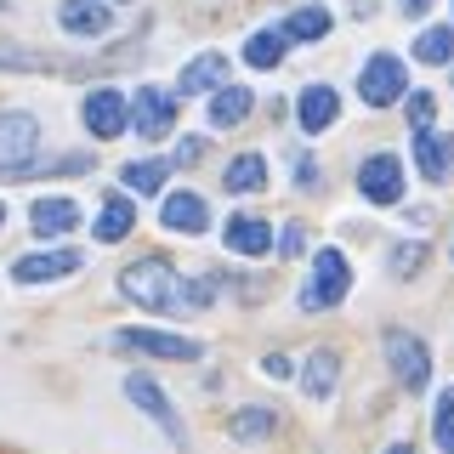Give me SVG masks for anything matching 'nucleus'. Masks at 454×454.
I'll return each mask as SVG.
<instances>
[{
  "label": "nucleus",
  "mask_w": 454,
  "mask_h": 454,
  "mask_svg": "<svg viewBox=\"0 0 454 454\" xmlns=\"http://www.w3.org/2000/svg\"><path fill=\"white\" fill-rule=\"evenodd\" d=\"M387 454H415V449H409V443H392V449H387Z\"/></svg>",
  "instance_id": "obj_36"
},
{
  "label": "nucleus",
  "mask_w": 454,
  "mask_h": 454,
  "mask_svg": "<svg viewBox=\"0 0 454 454\" xmlns=\"http://www.w3.org/2000/svg\"><path fill=\"white\" fill-rule=\"evenodd\" d=\"M262 375L284 380V375H290V358H284V352H267V358H262Z\"/></svg>",
  "instance_id": "obj_32"
},
{
  "label": "nucleus",
  "mask_w": 454,
  "mask_h": 454,
  "mask_svg": "<svg viewBox=\"0 0 454 454\" xmlns=\"http://www.w3.org/2000/svg\"><path fill=\"white\" fill-rule=\"evenodd\" d=\"M68 273H80V255H74V250L23 255V262L12 267V278H18V284H46V278H68Z\"/></svg>",
  "instance_id": "obj_16"
},
{
  "label": "nucleus",
  "mask_w": 454,
  "mask_h": 454,
  "mask_svg": "<svg viewBox=\"0 0 454 454\" xmlns=\"http://www.w3.org/2000/svg\"><path fill=\"white\" fill-rule=\"evenodd\" d=\"M28 222H35L40 239H63V233H74V227H80V205H74V199H35Z\"/></svg>",
  "instance_id": "obj_15"
},
{
  "label": "nucleus",
  "mask_w": 454,
  "mask_h": 454,
  "mask_svg": "<svg viewBox=\"0 0 454 454\" xmlns=\"http://www.w3.org/2000/svg\"><path fill=\"white\" fill-rule=\"evenodd\" d=\"M330 35V12L324 6H301L284 18V40H324Z\"/></svg>",
  "instance_id": "obj_24"
},
{
  "label": "nucleus",
  "mask_w": 454,
  "mask_h": 454,
  "mask_svg": "<svg viewBox=\"0 0 454 454\" xmlns=\"http://www.w3.org/2000/svg\"><path fill=\"white\" fill-rule=\"evenodd\" d=\"M160 222L170 227V233H205V227H210V210H205V199H199V193L182 188V193H170L165 205H160Z\"/></svg>",
  "instance_id": "obj_13"
},
{
  "label": "nucleus",
  "mask_w": 454,
  "mask_h": 454,
  "mask_svg": "<svg viewBox=\"0 0 454 454\" xmlns=\"http://www.w3.org/2000/svg\"><path fill=\"white\" fill-rule=\"evenodd\" d=\"M114 347L148 352V358H176V364H193V358H199V340L165 335V330H120V335H114Z\"/></svg>",
  "instance_id": "obj_8"
},
{
  "label": "nucleus",
  "mask_w": 454,
  "mask_h": 454,
  "mask_svg": "<svg viewBox=\"0 0 454 454\" xmlns=\"http://www.w3.org/2000/svg\"><path fill=\"white\" fill-rule=\"evenodd\" d=\"M165 176H170V165H165V160H137V165H125V170H120V182H125L131 193H160V188H165Z\"/></svg>",
  "instance_id": "obj_25"
},
{
  "label": "nucleus",
  "mask_w": 454,
  "mask_h": 454,
  "mask_svg": "<svg viewBox=\"0 0 454 454\" xmlns=\"http://www.w3.org/2000/svg\"><path fill=\"white\" fill-rule=\"evenodd\" d=\"M85 131H91V137H125V125H131V103H125V97L120 91H114V85H97V91L91 97H85Z\"/></svg>",
  "instance_id": "obj_6"
},
{
  "label": "nucleus",
  "mask_w": 454,
  "mask_h": 454,
  "mask_svg": "<svg viewBox=\"0 0 454 454\" xmlns=\"http://www.w3.org/2000/svg\"><path fill=\"white\" fill-rule=\"evenodd\" d=\"M284 28H262V35H250V46H245V63L250 68H278L284 63Z\"/></svg>",
  "instance_id": "obj_23"
},
{
  "label": "nucleus",
  "mask_w": 454,
  "mask_h": 454,
  "mask_svg": "<svg viewBox=\"0 0 454 454\" xmlns=\"http://www.w3.org/2000/svg\"><path fill=\"white\" fill-rule=\"evenodd\" d=\"M420 267H426V245H397L392 250V273L397 278H415Z\"/></svg>",
  "instance_id": "obj_29"
},
{
  "label": "nucleus",
  "mask_w": 454,
  "mask_h": 454,
  "mask_svg": "<svg viewBox=\"0 0 454 454\" xmlns=\"http://www.w3.org/2000/svg\"><path fill=\"white\" fill-rule=\"evenodd\" d=\"M131 125H137V137H170V125H176V97L160 91V85H142L137 103H131Z\"/></svg>",
  "instance_id": "obj_7"
},
{
  "label": "nucleus",
  "mask_w": 454,
  "mask_h": 454,
  "mask_svg": "<svg viewBox=\"0 0 454 454\" xmlns=\"http://www.w3.org/2000/svg\"><path fill=\"white\" fill-rule=\"evenodd\" d=\"M358 91H364V103H369V108H392L397 97L409 91L403 63H397L392 51H375V57L364 63V74H358Z\"/></svg>",
  "instance_id": "obj_4"
},
{
  "label": "nucleus",
  "mask_w": 454,
  "mask_h": 454,
  "mask_svg": "<svg viewBox=\"0 0 454 454\" xmlns=\"http://www.w3.org/2000/svg\"><path fill=\"white\" fill-rule=\"evenodd\" d=\"M120 290L131 295L137 307H148V312H176L182 307V273L165 262V255H142V262H131L120 273Z\"/></svg>",
  "instance_id": "obj_1"
},
{
  "label": "nucleus",
  "mask_w": 454,
  "mask_h": 454,
  "mask_svg": "<svg viewBox=\"0 0 454 454\" xmlns=\"http://www.w3.org/2000/svg\"><path fill=\"white\" fill-rule=\"evenodd\" d=\"M227 432H233L239 443H255V437H267V432H273V409H245V415H233V420H227Z\"/></svg>",
  "instance_id": "obj_27"
},
{
  "label": "nucleus",
  "mask_w": 454,
  "mask_h": 454,
  "mask_svg": "<svg viewBox=\"0 0 454 454\" xmlns=\"http://www.w3.org/2000/svg\"><path fill=\"white\" fill-rule=\"evenodd\" d=\"M255 108V97L245 91V85H216V97H210V125H239L245 114Z\"/></svg>",
  "instance_id": "obj_21"
},
{
  "label": "nucleus",
  "mask_w": 454,
  "mask_h": 454,
  "mask_svg": "<svg viewBox=\"0 0 454 454\" xmlns=\"http://www.w3.org/2000/svg\"><path fill=\"white\" fill-rule=\"evenodd\" d=\"M335 380H340V358H335L330 347L312 352V358H307V375H301V392H307V397H330Z\"/></svg>",
  "instance_id": "obj_22"
},
{
  "label": "nucleus",
  "mask_w": 454,
  "mask_h": 454,
  "mask_svg": "<svg viewBox=\"0 0 454 454\" xmlns=\"http://www.w3.org/2000/svg\"><path fill=\"white\" fill-rule=\"evenodd\" d=\"M347 290H352L347 255H340V250H318V255H312V278H307V290H301V307L307 312H330V307L347 301Z\"/></svg>",
  "instance_id": "obj_2"
},
{
  "label": "nucleus",
  "mask_w": 454,
  "mask_h": 454,
  "mask_svg": "<svg viewBox=\"0 0 454 454\" xmlns=\"http://www.w3.org/2000/svg\"><path fill=\"white\" fill-rule=\"evenodd\" d=\"M432 114H437V97L432 91H409V125H415V131L432 125Z\"/></svg>",
  "instance_id": "obj_30"
},
{
  "label": "nucleus",
  "mask_w": 454,
  "mask_h": 454,
  "mask_svg": "<svg viewBox=\"0 0 454 454\" xmlns=\"http://www.w3.org/2000/svg\"><path fill=\"white\" fill-rule=\"evenodd\" d=\"M222 80H227V57H222V51H205V57H193V63L182 68V97H199V91H216Z\"/></svg>",
  "instance_id": "obj_19"
},
{
  "label": "nucleus",
  "mask_w": 454,
  "mask_h": 454,
  "mask_svg": "<svg viewBox=\"0 0 454 454\" xmlns=\"http://www.w3.org/2000/svg\"><path fill=\"white\" fill-rule=\"evenodd\" d=\"M222 188L227 193H262L267 188V160H262V153H239V160L227 165Z\"/></svg>",
  "instance_id": "obj_20"
},
{
  "label": "nucleus",
  "mask_w": 454,
  "mask_h": 454,
  "mask_svg": "<svg viewBox=\"0 0 454 454\" xmlns=\"http://www.w3.org/2000/svg\"><path fill=\"white\" fill-rule=\"evenodd\" d=\"M358 193L369 205H397L403 199V160L397 153H369L358 165Z\"/></svg>",
  "instance_id": "obj_5"
},
{
  "label": "nucleus",
  "mask_w": 454,
  "mask_h": 454,
  "mask_svg": "<svg viewBox=\"0 0 454 454\" xmlns=\"http://www.w3.org/2000/svg\"><path fill=\"white\" fill-rule=\"evenodd\" d=\"M415 165H420V176L426 182H449V170H454V137L449 131H415Z\"/></svg>",
  "instance_id": "obj_10"
},
{
  "label": "nucleus",
  "mask_w": 454,
  "mask_h": 454,
  "mask_svg": "<svg viewBox=\"0 0 454 454\" xmlns=\"http://www.w3.org/2000/svg\"><path fill=\"white\" fill-rule=\"evenodd\" d=\"M222 239H227L233 255H267V250H273V227H267L262 216H233L222 227Z\"/></svg>",
  "instance_id": "obj_17"
},
{
  "label": "nucleus",
  "mask_w": 454,
  "mask_h": 454,
  "mask_svg": "<svg viewBox=\"0 0 454 454\" xmlns=\"http://www.w3.org/2000/svg\"><path fill=\"white\" fill-rule=\"evenodd\" d=\"M176 160H182V165H199V160H205V142H199V137H188V142L176 148Z\"/></svg>",
  "instance_id": "obj_33"
},
{
  "label": "nucleus",
  "mask_w": 454,
  "mask_h": 454,
  "mask_svg": "<svg viewBox=\"0 0 454 454\" xmlns=\"http://www.w3.org/2000/svg\"><path fill=\"white\" fill-rule=\"evenodd\" d=\"M295 176H301L295 188H318V165H312V160H301V165H295Z\"/></svg>",
  "instance_id": "obj_34"
},
{
  "label": "nucleus",
  "mask_w": 454,
  "mask_h": 454,
  "mask_svg": "<svg viewBox=\"0 0 454 454\" xmlns=\"http://www.w3.org/2000/svg\"><path fill=\"white\" fill-rule=\"evenodd\" d=\"M125 397H131V403H137L148 420H160L170 437H182V426H176V409H170V397L160 392V380H148V375H131V380H125Z\"/></svg>",
  "instance_id": "obj_12"
},
{
  "label": "nucleus",
  "mask_w": 454,
  "mask_h": 454,
  "mask_svg": "<svg viewBox=\"0 0 454 454\" xmlns=\"http://www.w3.org/2000/svg\"><path fill=\"white\" fill-rule=\"evenodd\" d=\"M432 437H437L443 454H454V387L437 397V409H432Z\"/></svg>",
  "instance_id": "obj_28"
},
{
  "label": "nucleus",
  "mask_w": 454,
  "mask_h": 454,
  "mask_svg": "<svg viewBox=\"0 0 454 454\" xmlns=\"http://www.w3.org/2000/svg\"><path fill=\"white\" fill-rule=\"evenodd\" d=\"M0 222H6V205H0Z\"/></svg>",
  "instance_id": "obj_37"
},
{
  "label": "nucleus",
  "mask_w": 454,
  "mask_h": 454,
  "mask_svg": "<svg viewBox=\"0 0 454 454\" xmlns=\"http://www.w3.org/2000/svg\"><path fill=\"white\" fill-rule=\"evenodd\" d=\"M415 57L420 63H454V28H426L415 40Z\"/></svg>",
  "instance_id": "obj_26"
},
{
  "label": "nucleus",
  "mask_w": 454,
  "mask_h": 454,
  "mask_svg": "<svg viewBox=\"0 0 454 454\" xmlns=\"http://www.w3.org/2000/svg\"><path fill=\"white\" fill-rule=\"evenodd\" d=\"M278 250H284V255H301V250H307V233H301V227L290 222V227L278 233Z\"/></svg>",
  "instance_id": "obj_31"
},
{
  "label": "nucleus",
  "mask_w": 454,
  "mask_h": 454,
  "mask_svg": "<svg viewBox=\"0 0 454 454\" xmlns=\"http://www.w3.org/2000/svg\"><path fill=\"white\" fill-rule=\"evenodd\" d=\"M387 364H392L397 387H409V392H420L426 380H432V352H426V340L409 335V330H387Z\"/></svg>",
  "instance_id": "obj_3"
},
{
  "label": "nucleus",
  "mask_w": 454,
  "mask_h": 454,
  "mask_svg": "<svg viewBox=\"0 0 454 454\" xmlns=\"http://www.w3.org/2000/svg\"><path fill=\"white\" fill-rule=\"evenodd\" d=\"M35 142H40L35 114H0V170H18V165H28Z\"/></svg>",
  "instance_id": "obj_9"
},
{
  "label": "nucleus",
  "mask_w": 454,
  "mask_h": 454,
  "mask_svg": "<svg viewBox=\"0 0 454 454\" xmlns=\"http://www.w3.org/2000/svg\"><path fill=\"white\" fill-rule=\"evenodd\" d=\"M295 120H301V131H307V137L330 131V125L340 120V97L330 91V85H307L301 103H295Z\"/></svg>",
  "instance_id": "obj_11"
},
{
  "label": "nucleus",
  "mask_w": 454,
  "mask_h": 454,
  "mask_svg": "<svg viewBox=\"0 0 454 454\" xmlns=\"http://www.w3.org/2000/svg\"><path fill=\"white\" fill-rule=\"evenodd\" d=\"M131 227H137V205H131L125 193H108V199H103V210H97V227H91V233L103 239V245H120Z\"/></svg>",
  "instance_id": "obj_18"
},
{
  "label": "nucleus",
  "mask_w": 454,
  "mask_h": 454,
  "mask_svg": "<svg viewBox=\"0 0 454 454\" xmlns=\"http://www.w3.org/2000/svg\"><path fill=\"white\" fill-rule=\"evenodd\" d=\"M397 6H403V18H420V12L432 6V0H397Z\"/></svg>",
  "instance_id": "obj_35"
},
{
  "label": "nucleus",
  "mask_w": 454,
  "mask_h": 454,
  "mask_svg": "<svg viewBox=\"0 0 454 454\" xmlns=\"http://www.w3.org/2000/svg\"><path fill=\"white\" fill-rule=\"evenodd\" d=\"M57 23H63L68 35H108L114 12H108V0H63V6H57Z\"/></svg>",
  "instance_id": "obj_14"
}]
</instances>
